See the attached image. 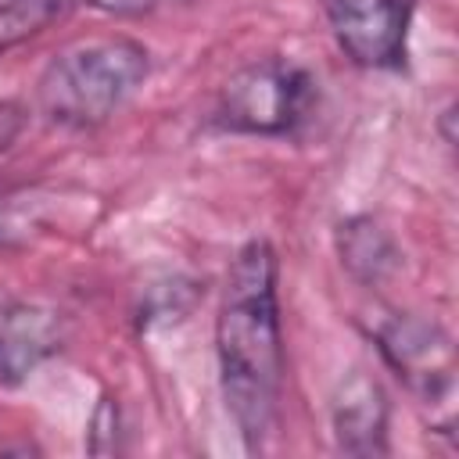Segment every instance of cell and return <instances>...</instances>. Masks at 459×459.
<instances>
[{
    "label": "cell",
    "instance_id": "8992f818",
    "mask_svg": "<svg viewBox=\"0 0 459 459\" xmlns=\"http://www.w3.org/2000/svg\"><path fill=\"white\" fill-rule=\"evenodd\" d=\"M57 348H61L57 312L29 301L0 305V384L4 387L22 384Z\"/></svg>",
    "mask_w": 459,
    "mask_h": 459
},
{
    "label": "cell",
    "instance_id": "30bf717a",
    "mask_svg": "<svg viewBox=\"0 0 459 459\" xmlns=\"http://www.w3.org/2000/svg\"><path fill=\"white\" fill-rule=\"evenodd\" d=\"M86 4H93V7H100L108 14H143V11L158 7L161 0H86Z\"/></svg>",
    "mask_w": 459,
    "mask_h": 459
},
{
    "label": "cell",
    "instance_id": "6da1fadb",
    "mask_svg": "<svg viewBox=\"0 0 459 459\" xmlns=\"http://www.w3.org/2000/svg\"><path fill=\"white\" fill-rule=\"evenodd\" d=\"M215 355L226 409L247 448H262L276 420L283 384V337L276 305V251L269 240H247L226 276Z\"/></svg>",
    "mask_w": 459,
    "mask_h": 459
},
{
    "label": "cell",
    "instance_id": "ba28073f",
    "mask_svg": "<svg viewBox=\"0 0 459 459\" xmlns=\"http://www.w3.org/2000/svg\"><path fill=\"white\" fill-rule=\"evenodd\" d=\"M337 255L359 283H384L398 269V247L391 233L369 215H355L337 226Z\"/></svg>",
    "mask_w": 459,
    "mask_h": 459
},
{
    "label": "cell",
    "instance_id": "7a4b0ae2",
    "mask_svg": "<svg viewBox=\"0 0 459 459\" xmlns=\"http://www.w3.org/2000/svg\"><path fill=\"white\" fill-rule=\"evenodd\" d=\"M147 72V47L129 36L79 39L47 61L36 82V104L57 126L93 129L140 90Z\"/></svg>",
    "mask_w": 459,
    "mask_h": 459
},
{
    "label": "cell",
    "instance_id": "9c48e42d",
    "mask_svg": "<svg viewBox=\"0 0 459 459\" xmlns=\"http://www.w3.org/2000/svg\"><path fill=\"white\" fill-rule=\"evenodd\" d=\"M72 0H0V39L36 32V25L61 14Z\"/></svg>",
    "mask_w": 459,
    "mask_h": 459
},
{
    "label": "cell",
    "instance_id": "5b68a950",
    "mask_svg": "<svg viewBox=\"0 0 459 459\" xmlns=\"http://www.w3.org/2000/svg\"><path fill=\"white\" fill-rule=\"evenodd\" d=\"M377 348L416 398L445 402L452 394L455 359H452L448 333L437 323L398 312L377 326Z\"/></svg>",
    "mask_w": 459,
    "mask_h": 459
},
{
    "label": "cell",
    "instance_id": "277c9868",
    "mask_svg": "<svg viewBox=\"0 0 459 459\" xmlns=\"http://www.w3.org/2000/svg\"><path fill=\"white\" fill-rule=\"evenodd\" d=\"M337 47L359 68H402L416 0H323Z\"/></svg>",
    "mask_w": 459,
    "mask_h": 459
},
{
    "label": "cell",
    "instance_id": "52a82bcc",
    "mask_svg": "<svg viewBox=\"0 0 459 459\" xmlns=\"http://www.w3.org/2000/svg\"><path fill=\"white\" fill-rule=\"evenodd\" d=\"M333 430L337 445L351 455L387 452V398L377 380L351 373L333 398Z\"/></svg>",
    "mask_w": 459,
    "mask_h": 459
},
{
    "label": "cell",
    "instance_id": "3957f363",
    "mask_svg": "<svg viewBox=\"0 0 459 459\" xmlns=\"http://www.w3.org/2000/svg\"><path fill=\"white\" fill-rule=\"evenodd\" d=\"M312 75L283 57L237 68L215 100V126L251 136H287L312 108Z\"/></svg>",
    "mask_w": 459,
    "mask_h": 459
}]
</instances>
